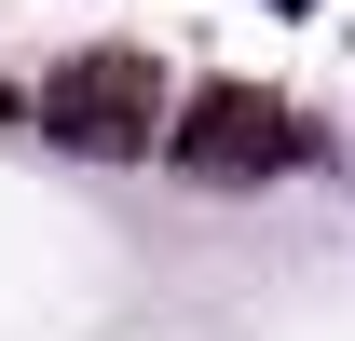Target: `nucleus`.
Wrapping results in <instances>:
<instances>
[{"label": "nucleus", "instance_id": "f257e3e1", "mask_svg": "<svg viewBox=\"0 0 355 341\" xmlns=\"http://www.w3.org/2000/svg\"><path fill=\"white\" fill-rule=\"evenodd\" d=\"M42 137L55 150H96V164L164 150V69H150V55H69L42 82Z\"/></svg>", "mask_w": 355, "mask_h": 341}, {"label": "nucleus", "instance_id": "f03ea898", "mask_svg": "<svg viewBox=\"0 0 355 341\" xmlns=\"http://www.w3.org/2000/svg\"><path fill=\"white\" fill-rule=\"evenodd\" d=\"M164 150L191 177H287L301 164V123H287L260 82H205L191 110H164Z\"/></svg>", "mask_w": 355, "mask_h": 341}]
</instances>
